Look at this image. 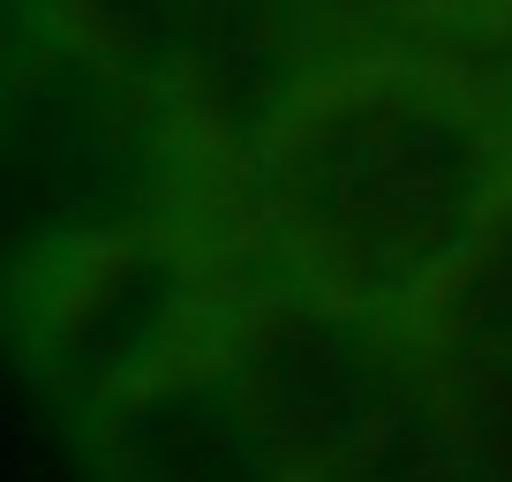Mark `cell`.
Masks as SVG:
<instances>
[{
  "label": "cell",
  "mask_w": 512,
  "mask_h": 482,
  "mask_svg": "<svg viewBox=\"0 0 512 482\" xmlns=\"http://www.w3.org/2000/svg\"><path fill=\"white\" fill-rule=\"evenodd\" d=\"M512 189V121L467 68L347 53L309 68L241 159V204L279 279L407 317Z\"/></svg>",
  "instance_id": "cell-1"
},
{
  "label": "cell",
  "mask_w": 512,
  "mask_h": 482,
  "mask_svg": "<svg viewBox=\"0 0 512 482\" xmlns=\"http://www.w3.org/2000/svg\"><path fill=\"white\" fill-rule=\"evenodd\" d=\"M196 121L83 46L23 0L16 68H8V204L16 249L61 234H136V226H196Z\"/></svg>",
  "instance_id": "cell-2"
},
{
  "label": "cell",
  "mask_w": 512,
  "mask_h": 482,
  "mask_svg": "<svg viewBox=\"0 0 512 482\" xmlns=\"http://www.w3.org/2000/svg\"><path fill=\"white\" fill-rule=\"evenodd\" d=\"M226 302L196 226L31 241L8 264V347L68 437L219 332Z\"/></svg>",
  "instance_id": "cell-3"
},
{
  "label": "cell",
  "mask_w": 512,
  "mask_h": 482,
  "mask_svg": "<svg viewBox=\"0 0 512 482\" xmlns=\"http://www.w3.org/2000/svg\"><path fill=\"white\" fill-rule=\"evenodd\" d=\"M219 339L249 407L287 445L302 482H354L384 467L437 385L400 317L347 309L302 279L234 294Z\"/></svg>",
  "instance_id": "cell-4"
},
{
  "label": "cell",
  "mask_w": 512,
  "mask_h": 482,
  "mask_svg": "<svg viewBox=\"0 0 512 482\" xmlns=\"http://www.w3.org/2000/svg\"><path fill=\"white\" fill-rule=\"evenodd\" d=\"M219 332L196 339L151 385H136L128 400H113L106 415H91L68 437L83 475L91 482H302L287 445L249 407Z\"/></svg>",
  "instance_id": "cell-5"
},
{
  "label": "cell",
  "mask_w": 512,
  "mask_h": 482,
  "mask_svg": "<svg viewBox=\"0 0 512 482\" xmlns=\"http://www.w3.org/2000/svg\"><path fill=\"white\" fill-rule=\"evenodd\" d=\"M400 324L437 377H482L512 362V189L497 196L482 234L460 249V264Z\"/></svg>",
  "instance_id": "cell-6"
},
{
  "label": "cell",
  "mask_w": 512,
  "mask_h": 482,
  "mask_svg": "<svg viewBox=\"0 0 512 482\" xmlns=\"http://www.w3.org/2000/svg\"><path fill=\"white\" fill-rule=\"evenodd\" d=\"M354 8H369V16H475L490 0H354Z\"/></svg>",
  "instance_id": "cell-7"
},
{
  "label": "cell",
  "mask_w": 512,
  "mask_h": 482,
  "mask_svg": "<svg viewBox=\"0 0 512 482\" xmlns=\"http://www.w3.org/2000/svg\"><path fill=\"white\" fill-rule=\"evenodd\" d=\"M505 482H512V475H505Z\"/></svg>",
  "instance_id": "cell-8"
}]
</instances>
